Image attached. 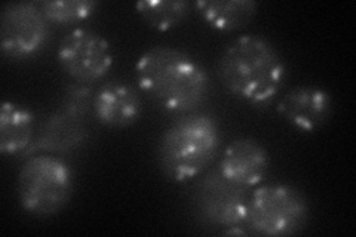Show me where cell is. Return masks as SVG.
Segmentation results:
<instances>
[{
	"label": "cell",
	"instance_id": "4fadbf2b",
	"mask_svg": "<svg viewBox=\"0 0 356 237\" xmlns=\"http://www.w3.org/2000/svg\"><path fill=\"white\" fill-rule=\"evenodd\" d=\"M35 141V116L14 101L0 107V152L3 154L26 153Z\"/></svg>",
	"mask_w": 356,
	"mask_h": 237
},
{
	"label": "cell",
	"instance_id": "5b68a950",
	"mask_svg": "<svg viewBox=\"0 0 356 237\" xmlns=\"http://www.w3.org/2000/svg\"><path fill=\"white\" fill-rule=\"evenodd\" d=\"M309 220V203L298 188L289 184H266L248 199L245 224L261 236H291L302 231Z\"/></svg>",
	"mask_w": 356,
	"mask_h": 237
},
{
	"label": "cell",
	"instance_id": "9a60e30c",
	"mask_svg": "<svg viewBox=\"0 0 356 237\" xmlns=\"http://www.w3.org/2000/svg\"><path fill=\"white\" fill-rule=\"evenodd\" d=\"M136 9L147 26L166 31L181 24L191 5L184 0H141L136 5Z\"/></svg>",
	"mask_w": 356,
	"mask_h": 237
},
{
	"label": "cell",
	"instance_id": "7c38bea8",
	"mask_svg": "<svg viewBox=\"0 0 356 237\" xmlns=\"http://www.w3.org/2000/svg\"><path fill=\"white\" fill-rule=\"evenodd\" d=\"M86 137L88 132L82 119H76L63 110H58L44 120L39 135L29 147L26 154L35 152L70 153L81 147Z\"/></svg>",
	"mask_w": 356,
	"mask_h": 237
},
{
	"label": "cell",
	"instance_id": "6da1fadb",
	"mask_svg": "<svg viewBox=\"0 0 356 237\" xmlns=\"http://www.w3.org/2000/svg\"><path fill=\"white\" fill-rule=\"evenodd\" d=\"M141 91L165 111L188 115L209 95V76L193 56L171 47H154L136 64Z\"/></svg>",
	"mask_w": 356,
	"mask_h": 237
},
{
	"label": "cell",
	"instance_id": "3957f363",
	"mask_svg": "<svg viewBox=\"0 0 356 237\" xmlns=\"http://www.w3.org/2000/svg\"><path fill=\"white\" fill-rule=\"evenodd\" d=\"M221 133L217 120L205 113H188L166 129L158 144V162L172 181L197 177L214 161Z\"/></svg>",
	"mask_w": 356,
	"mask_h": 237
},
{
	"label": "cell",
	"instance_id": "277c9868",
	"mask_svg": "<svg viewBox=\"0 0 356 237\" xmlns=\"http://www.w3.org/2000/svg\"><path fill=\"white\" fill-rule=\"evenodd\" d=\"M21 208L36 217H52L63 211L73 195V172L55 156H31L21 166L17 181Z\"/></svg>",
	"mask_w": 356,
	"mask_h": 237
},
{
	"label": "cell",
	"instance_id": "e0dca14e",
	"mask_svg": "<svg viewBox=\"0 0 356 237\" xmlns=\"http://www.w3.org/2000/svg\"><path fill=\"white\" fill-rule=\"evenodd\" d=\"M94 98L95 92L91 85L81 82L70 83L64 88L60 110L76 119L83 120L94 107Z\"/></svg>",
	"mask_w": 356,
	"mask_h": 237
},
{
	"label": "cell",
	"instance_id": "8fae6325",
	"mask_svg": "<svg viewBox=\"0 0 356 237\" xmlns=\"http://www.w3.org/2000/svg\"><path fill=\"white\" fill-rule=\"evenodd\" d=\"M94 115L108 128H127L141 116V98L134 86L111 81L95 92Z\"/></svg>",
	"mask_w": 356,
	"mask_h": 237
},
{
	"label": "cell",
	"instance_id": "2e32d148",
	"mask_svg": "<svg viewBox=\"0 0 356 237\" xmlns=\"http://www.w3.org/2000/svg\"><path fill=\"white\" fill-rule=\"evenodd\" d=\"M42 14L54 24H76L91 17L98 6L94 0H47L39 3Z\"/></svg>",
	"mask_w": 356,
	"mask_h": 237
},
{
	"label": "cell",
	"instance_id": "ba28073f",
	"mask_svg": "<svg viewBox=\"0 0 356 237\" xmlns=\"http://www.w3.org/2000/svg\"><path fill=\"white\" fill-rule=\"evenodd\" d=\"M57 56L61 69L74 82L88 85L102 81L113 65L110 43L98 33L82 27L67 33Z\"/></svg>",
	"mask_w": 356,
	"mask_h": 237
},
{
	"label": "cell",
	"instance_id": "7a4b0ae2",
	"mask_svg": "<svg viewBox=\"0 0 356 237\" xmlns=\"http://www.w3.org/2000/svg\"><path fill=\"white\" fill-rule=\"evenodd\" d=\"M217 73L230 94L254 107H266L281 92L286 67L269 40L245 35L222 51Z\"/></svg>",
	"mask_w": 356,
	"mask_h": 237
},
{
	"label": "cell",
	"instance_id": "30bf717a",
	"mask_svg": "<svg viewBox=\"0 0 356 237\" xmlns=\"http://www.w3.org/2000/svg\"><path fill=\"white\" fill-rule=\"evenodd\" d=\"M277 111L300 131L314 132L321 128L332 111V99L325 89L297 86L281 98Z\"/></svg>",
	"mask_w": 356,
	"mask_h": 237
},
{
	"label": "cell",
	"instance_id": "9c48e42d",
	"mask_svg": "<svg viewBox=\"0 0 356 237\" xmlns=\"http://www.w3.org/2000/svg\"><path fill=\"white\" fill-rule=\"evenodd\" d=\"M269 165V153L259 141L238 138L222 153L218 171L233 184L247 190L264 181Z\"/></svg>",
	"mask_w": 356,
	"mask_h": 237
},
{
	"label": "cell",
	"instance_id": "52a82bcc",
	"mask_svg": "<svg viewBox=\"0 0 356 237\" xmlns=\"http://www.w3.org/2000/svg\"><path fill=\"white\" fill-rule=\"evenodd\" d=\"M49 40L48 19L39 3L10 2L0 14V48L10 60H31Z\"/></svg>",
	"mask_w": 356,
	"mask_h": 237
},
{
	"label": "cell",
	"instance_id": "5bb4252c",
	"mask_svg": "<svg viewBox=\"0 0 356 237\" xmlns=\"http://www.w3.org/2000/svg\"><path fill=\"white\" fill-rule=\"evenodd\" d=\"M196 9L207 24L218 31L238 30L257 14L252 0H199Z\"/></svg>",
	"mask_w": 356,
	"mask_h": 237
},
{
	"label": "cell",
	"instance_id": "8992f818",
	"mask_svg": "<svg viewBox=\"0 0 356 237\" xmlns=\"http://www.w3.org/2000/svg\"><path fill=\"white\" fill-rule=\"evenodd\" d=\"M192 205L196 217L208 225L227 230L242 227L247 221V193L218 169L199 179L192 193Z\"/></svg>",
	"mask_w": 356,
	"mask_h": 237
}]
</instances>
